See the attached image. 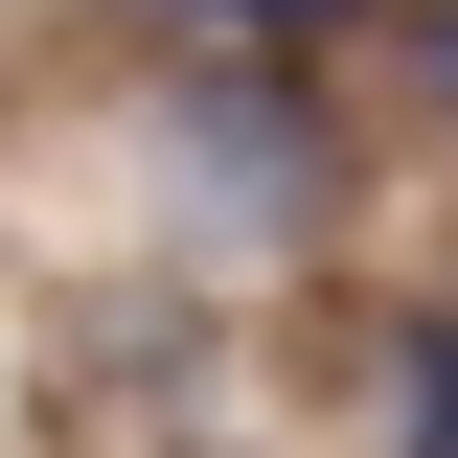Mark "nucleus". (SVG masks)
<instances>
[{
  "label": "nucleus",
  "mask_w": 458,
  "mask_h": 458,
  "mask_svg": "<svg viewBox=\"0 0 458 458\" xmlns=\"http://www.w3.org/2000/svg\"><path fill=\"white\" fill-rule=\"evenodd\" d=\"M412 69H436V114H458V0H412Z\"/></svg>",
  "instance_id": "20e7f679"
},
{
  "label": "nucleus",
  "mask_w": 458,
  "mask_h": 458,
  "mask_svg": "<svg viewBox=\"0 0 458 458\" xmlns=\"http://www.w3.org/2000/svg\"><path fill=\"white\" fill-rule=\"evenodd\" d=\"M161 23H207V47H321V23H367V0H161Z\"/></svg>",
  "instance_id": "7ed1b4c3"
},
{
  "label": "nucleus",
  "mask_w": 458,
  "mask_h": 458,
  "mask_svg": "<svg viewBox=\"0 0 458 458\" xmlns=\"http://www.w3.org/2000/svg\"><path fill=\"white\" fill-rule=\"evenodd\" d=\"M161 161L207 183L229 229H321V114H298L276 69H183L161 92Z\"/></svg>",
  "instance_id": "f257e3e1"
},
{
  "label": "nucleus",
  "mask_w": 458,
  "mask_h": 458,
  "mask_svg": "<svg viewBox=\"0 0 458 458\" xmlns=\"http://www.w3.org/2000/svg\"><path fill=\"white\" fill-rule=\"evenodd\" d=\"M390 458H458V321L390 344Z\"/></svg>",
  "instance_id": "f03ea898"
}]
</instances>
